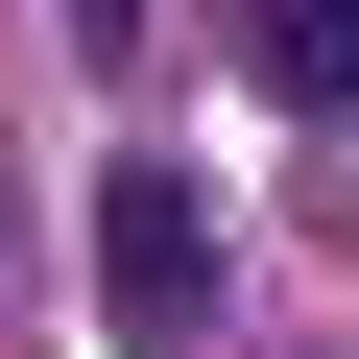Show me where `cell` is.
<instances>
[{
  "label": "cell",
  "mask_w": 359,
  "mask_h": 359,
  "mask_svg": "<svg viewBox=\"0 0 359 359\" xmlns=\"http://www.w3.org/2000/svg\"><path fill=\"white\" fill-rule=\"evenodd\" d=\"M96 335L120 359H192L216 335V192L192 168H96Z\"/></svg>",
  "instance_id": "1"
},
{
  "label": "cell",
  "mask_w": 359,
  "mask_h": 359,
  "mask_svg": "<svg viewBox=\"0 0 359 359\" xmlns=\"http://www.w3.org/2000/svg\"><path fill=\"white\" fill-rule=\"evenodd\" d=\"M240 72H264L287 120H335V144H359V0H240Z\"/></svg>",
  "instance_id": "2"
}]
</instances>
